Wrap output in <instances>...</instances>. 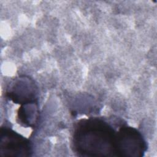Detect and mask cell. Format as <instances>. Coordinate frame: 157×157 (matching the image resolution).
Here are the masks:
<instances>
[{"mask_svg": "<svg viewBox=\"0 0 157 157\" xmlns=\"http://www.w3.org/2000/svg\"><path fill=\"white\" fill-rule=\"evenodd\" d=\"M33 144L29 139L9 126H2L0 130L1 156H31Z\"/></svg>", "mask_w": 157, "mask_h": 157, "instance_id": "obj_3", "label": "cell"}, {"mask_svg": "<svg viewBox=\"0 0 157 157\" xmlns=\"http://www.w3.org/2000/svg\"><path fill=\"white\" fill-rule=\"evenodd\" d=\"M123 121L113 116L78 120L71 135L72 151L78 156L117 157L118 129Z\"/></svg>", "mask_w": 157, "mask_h": 157, "instance_id": "obj_1", "label": "cell"}, {"mask_svg": "<svg viewBox=\"0 0 157 157\" xmlns=\"http://www.w3.org/2000/svg\"><path fill=\"white\" fill-rule=\"evenodd\" d=\"M148 149L142 133L123 121L118 129L117 157H142Z\"/></svg>", "mask_w": 157, "mask_h": 157, "instance_id": "obj_2", "label": "cell"}, {"mask_svg": "<svg viewBox=\"0 0 157 157\" xmlns=\"http://www.w3.org/2000/svg\"><path fill=\"white\" fill-rule=\"evenodd\" d=\"M39 118L38 102L21 105L17 110V121L24 127L34 128L37 123Z\"/></svg>", "mask_w": 157, "mask_h": 157, "instance_id": "obj_5", "label": "cell"}, {"mask_svg": "<svg viewBox=\"0 0 157 157\" xmlns=\"http://www.w3.org/2000/svg\"><path fill=\"white\" fill-rule=\"evenodd\" d=\"M37 94V86L34 81L26 76L15 79L6 92L10 101L21 105L38 102Z\"/></svg>", "mask_w": 157, "mask_h": 157, "instance_id": "obj_4", "label": "cell"}]
</instances>
